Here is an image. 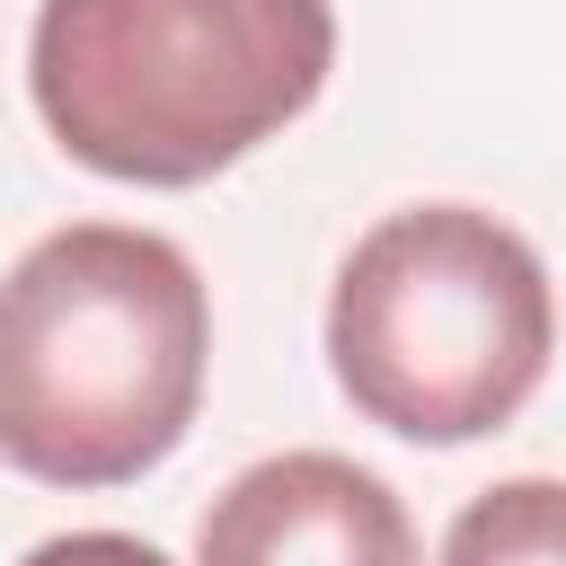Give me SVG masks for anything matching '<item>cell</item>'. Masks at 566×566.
I'll return each mask as SVG.
<instances>
[{
    "label": "cell",
    "instance_id": "cell-1",
    "mask_svg": "<svg viewBox=\"0 0 566 566\" xmlns=\"http://www.w3.org/2000/svg\"><path fill=\"white\" fill-rule=\"evenodd\" d=\"M212 363V301L177 239L71 221L0 274V460L44 486L159 469Z\"/></svg>",
    "mask_w": 566,
    "mask_h": 566
},
{
    "label": "cell",
    "instance_id": "cell-2",
    "mask_svg": "<svg viewBox=\"0 0 566 566\" xmlns=\"http://www.w3.org/2000/svg\"><path fill=\"white\" fill-rule=\"evenodd\" d=\"M327 62V0H44L27 35L44 133L115 186L221 177L310 115Z\"/></svg>",
    "mask_w": 566,
    "mask_h": 566
},
{
    "label": "cell",
    "instance_id": "cell-3",
    "mask_svg": "<svg viewBox=\"0 0 566 566\" xmlns=\"http://www.w3.org/2000/svg\"><path fill=\"white\" fill-rule=\"evenodd\" d=\"M548 265L478 203H407L354 239L327 292L336 389L407 442H478L548 380Z\"/></svg>",
    "mask_w": 566,
    "mask_h": 566
},
{
    "label": "cell",
    "instance_id": "cell-4",
    "mask_svg": "<svg viewBox=\"0 0 566 566\" xmlns=\"http://www.w3.org/2000/svg\"><path fill=\"white\" fill-rule=\"evenodd\" d=\"M195 566H424V548L389 478L345 451H274L203 504Z\"/></svg>",
    "mask_w": 566,
    "mask_h": 566
},
{
    "label": "cell",
    "instance_id": "cell-5",
    "mask_svg": "<svg viewBox=\"0 0 566 566\" xmlns=\"http://www.w3.org/2000/svg\"><path fill=\"white\" fill-rule=\"evenodd\" d=\"M442 566H566V504L557 478H504L460 504Z\"/></svg>",
    "mask_w": 566,
    "mask_h": 566
},
{
    "label": "cell",
    "instance_id": "cell-6",
    "mask_svg": "<svg viewBox=\"0 0 566 566\" xmlns=\"http://www.w3.org/2000/svg\"><path fill=\"white\" fill-rule=\"evenodd\" d=\"M18 566H168V557L150 539H133V531H62V539L27 548Z\"/></svg>",
    "mask_w": 566,
    "mask_h": 566
}]
</instances>
